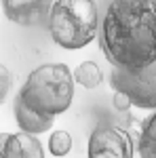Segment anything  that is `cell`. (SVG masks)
<instances>
[{
  "label": "cell",
  "mask_w": 156,
  "mask_h": 158,
  "mask_svg": "<svg viewBox=\"0 0 156 158\" xmlns=\"http://www.w3.org/2000/svg\"><path fill=\"white\" fill-rule=\"evenodd\" d=\"M99 44L112 68L137 72L156 63V2H110L99 30Z\"/></svg>",
  "instance_id": "1"
},
{
  "label": "cell",
  "mask_w": 156,
  "mask_h": 158,
  "mask_svg": "<svg viewBox=\"0 0 156 158\" xmlns=\"http://www.w3.org/2000/svg\"><path fill=\"white\" fill-rule=\"evenodd\" d=\"M74 82V74L65 63H44L30 72L17 97L30 110L55 118L72 106Z\"/></svg>",
  "instance_id": "2"
},
{
  "label": "cell",
  "mask_w": 156,
  "mask_h": 158,
  "mask_svg": "<svg viewBox=\"0 0 156 158\" xmlns=\"http://www.w3.org/2000/svg\"><path fill=\"white\" fill-rule=\"evenodd\" d=\"M48 34L61 49L76 51L97 36L99 15L93 0H57L48 13Z\"/></svg>",
  "instance_id": "3"
},
{
  "label": "cell",
  "mask_w": 156,
  "mask_h": 158,
  "mask_svg": "<svg viewBox=\"0 0 156 158\" xmlns=\"http://www.w3.org/2000/svg\"><path fill=\"white\" fill-rule=\"evenodd\" d=\"M110 85L114 89V93L127 95L135 108L156 112V63L137 72L112 68Z\"/></svg>",
  "instance_id": "4"
},
{
  "label": "cell",
  "mask_w": 156,
  "mask_h": 158,
  "mask_svg": "<svg viewBox=\"0 0 156 158\" xmlns=\"http://www.w3.org/2000/svg\"><path fill=\"white\" fill-rule=\"evenodd\" d=\"M133 139L116 124H99L89 135L86 158H133Z\"/></svg>",
  "instance_id": "5"
},
{
  "label": "cell",
  "mask_w": 156,
  "mask_h": 158,
  "mask_svg": "<svg viewBox=\"0 0 156 158\" xmlns=\"http://www.w3.org/2000/svg\"><path fill=\"white\" fill-rule=\"evenodd\" d=\"M53 2L44 0H4L2 9L6 13V17L21 25H36L40 21H48V13H51Z\"/></svg>",
  "instance_id": "6"
},
{
  "label": "cell",
  "mask_w": 156,
  "mask_h": 158,
  "mask_svg": "<svg viewBox=\"0 0 156 158\" xmlns=\"http://www.w3.org/2000/svg\"><path fill=\"white\" fill-rule=\"evenodd\" d=\"M0 158H44L40 139L27 133H9L2 139Z\"/></svg>",
  "instance_id": "7"
},
{
  "label": "cell",
  "mask_w": 156,
  "mask_h": 158,
  "mask_svg": "<svg viewBox=\"0 0 156 158\" xmlns=\"http://www.w3.org/2000/svg\"><path fill=\"white\" fill-rule=\"evenodd\" d=\"M15 120L19 124L21 133L34 135V137L44 133V131H48L53 127V118L42 116V114H38L34 110H30L19 97H15Z\"/></svg>",
  "instance_id": "8"
},
{
  "label": "cell",
  "mask_w": 156,
  "mask_h": 158,
  "mask_svg": "<svg viewBox=\"0 0 156 158\" xmlns=\"http://www.w3.org/2000/svg\"><path fill=\"white\" fill-rule=\"evenodd\" d=\"M74 80H76V85L84 86V89H97L103 80V74L95 61H82L74 70Z\"/></svg>",
  "instance_id": "9"
},
{
  "label": "cell",
  "mask_w": 156,
  "mask_h": 158,
  "mask_svg": "<svg viewBox=\"0 0 156 158\" xmlns=\"http://www.w3.org/2000/svg\"><path fill=\"white\" fill-rule=\"evenodd\" d=\"M139 158H156V112L145 120L139 133Z\"/></svg>",
  "instance_id": "10"
},
{
  "label": "cell",
  "mask_w": 156,
  "mask_h": 158,
  "mask_svg": "<svg viewBox=\"0 0 156 158\" xmlns=\"http://www.w3.org/2000/svg\"><path fill=\"white\" fill-rule=\"evenodd\" d=\"M48 150L53 156H65L72 150V135L68 131H55L48 137Z\"/></svg>",
  "instance_id": "11"
},
{
  "label": "cell",
  "mask_w": 156,
  "mask_h": 158,
  "mask_svg": "<svg viewBox=\"0 0 156 158\" xmlns=\"http://www.w3.org/2000/svg\"><path fill=\"white\" fill-rule=\"evenodd\" d=\"M0 99L4 101V97H6V93H9V89H11V72L2 65V70H0Z\"/></svg>",
  "instance_id": "12"
},
{
  "label": "cell",
  "mask_w": 156,
  "mask_h": 158,
  "mask_svg": "<svg viewBox=\"0 0 156 158\" xmlns=\"http://www.w3.org/2000/svg\"><path fill=\"white\" fill-rule=\"evenodd\" d=\"M133 103H131V99L127 97V95H122V93H114V108L116 110H129Z\"/></svg>",
  "instance_id": "13"
}]
</instances>
